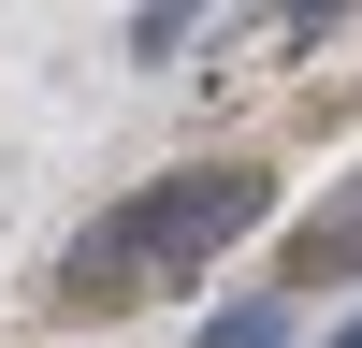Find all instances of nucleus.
Returning a JSON list of instances; mask_svg holds the SVG:
<instances>
[{
  "instance_id": "1",
  "label": "nucleus",
  "mask_w": 362,
  "mask_h": 348,
  "mask_svg": "<svg viewBox=\"0 0 362 348\" xmlns=\"http://www.w3.org/2000/svg\"><path fill=\"white\" fill-rule=\"evenodd\" d=\"M276 218V174L261 160H203V174H160V189L102 203V218L73 232V261H58V305H145L160 276H189L203 247H232V232Z\"/></svg>"
},
{
  "instance_id": "2",
  "label": "nucleus",
  "mask_w": 362,
  "mask_h": 348,
  "mask_svg": "<svg viewBox=\"0 0 362 348\" xmlns=\"http://www.w3.org/2000/svg\"><path fill=\"white\" fill-rule=\"evenodd\" d=\"M203 15H218V0H131V58H174Z\"/></svg>"
},
{
  "instance_id": "3",
  "label": "nucleus",
  "mask_w": 362,
  "mask_h": 348,
  "mask_svg": "<svg viewBox=\"0 0 362 348\" xmlns=\"http://www.w3.org/2000/svg\"><path fill=\"white\" fill-rule=\"evenodd\" d=\"M189 348H290V319H276V305H218Z\"/></svg>"
},
{
  "instance_id": "4",
  "label": "nucleus",
  "mask_w": 362,
  "mask_h": 348,
  "mask_svg": "<svg viewBox=\"0 0 362 348\" xmlns=\"http://www.w3.org/2000/svg\"><path fill=\"white\" fill-rule=\"evenodd\" d=\"M290 261H305V276H348V261H362V203H348V218H319V232H305Z\"/></svg>"
},
{
  "instance_id": "5",
  "label": "nucleus",
  "mask_w": 362,
  "mask_h": 348,
  "mask_svg": "<svg viewBox=\"0 0 362 348\" xmlns=\"http://www.w3.org/2000/svg\"><path fill=\"white\" fill-rule=\"evenodd\" d=\"M334 348H362V319H348V334H334Z\"/></svg>"
}]
</instances>
